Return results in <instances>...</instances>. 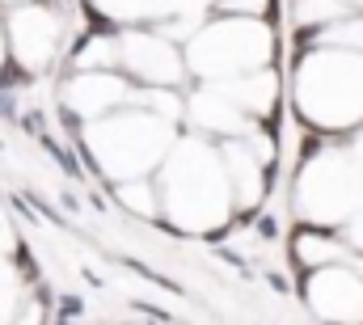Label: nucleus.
Wrapping results in <instances>:
<instances>
[{"label":"nucleus","instance_id":"nucleus-4","mask_svg":"<svg viewBox=\"0 0 363 325\" xmlns=\"http://www.w3.org/2000/svg\"><path fill=\"white\" fill-rule=\"evenodd\" d=\"M296 43H300V47H313V43H317V26H300V30H296Z\"/></svg>","mask_w":363,"mask_h":325},{"label":"nucleus","instance_id":"nucleus-5","mask_svg":"<svg viewBox=\"0 0 363 325\" xmlns=\"http://www.w3.org/2000/svg\"><path fill=\"white\" fill-rule=\"evenodd\" d=\"M17 114V106H13V97L9 93H0V119H13Z\"/></svg>","mask_w":363,"mask_h":325},{"label":"nucleus","instance_id":"nucleus-1","mask_svg":"<svg viewBox=\"0 0 363 325\" xmlns=\"http://www.w3.org/2000/svg\"><path fill=\"white\" fill-rule=\"evenodd\" d=\"M17 270H21V279H38V266H34V253L26 249V241H17Z\"/></svg>","mask_w":363,"mask_h":325},{"label":"nucleus","instance_id":"nucleus-2","mask_svg":"<svg viewBox=\"0 0 363 325\" xmlns=\"http://www.w3.org/2000/svg\"><path fill=\"white\" fill-rule=\"evenodd\" d=\"M26 81H30L26 68H17V64H0V89H9V84H26Z\"/></svg>","mask_w":363,"mask_h":325},{"label":"nucleus","instance_id":"nucleus-3","mask_svg":"<svg viewBox=\"0 0 363 325\" xmlns=\"http://www.w3.org/2000/svg\"><path fill=\"white\" fill-rule=\"evenodd\" d=\"M313 153H321V136H317V131H308V136H304V140H300V157H304V161H308V157H313Z\"/></svg>","mask_w":363,"mask_h":325}]
</instances>
